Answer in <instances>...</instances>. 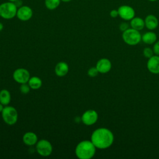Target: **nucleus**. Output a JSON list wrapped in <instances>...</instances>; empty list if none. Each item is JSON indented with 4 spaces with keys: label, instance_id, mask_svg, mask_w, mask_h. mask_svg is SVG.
Masks as SVG:
<instances>
[{
    "label": "nucleus",
    "instance_id": "obj_15",
    "mask_svg": "<svg viewBox=\"0 0 159 159\" xmlns=\"http://www.w3.org/2000/svg\"><path fill=\"white\" fill-rule=\"evenodd\" d=\"M69 70V66L66 62L60 61L55 67V73L57 76L62 77L65 76Z\"/></svg>",
    "mask_w": 159,
    "mask_h": 159
},
{
    "label": "nucleus",
    "instance_id": "obj_20",
    "mask_svg": "<svg viewBox=\"0 0 159 159\" xmlns=\"http://www.w3.org/2000/svg\"><path fill=\"white\" fill-rule=\"evenodd\" d=\"M60 1L61 0H45V6L49 10H54L59 6Z\"/></svg>",
    "mask_w": 159,
    "mask_h": 159
},
{
    "label": "nucleus",
    "instance_id": "obj_19",
    "mask_svg": "<svg viewBox=\"0 0 159 159\" xmlns=\"http://www.w3.org/2000/svg\"><path fill=\"white\" fill-rule=\"evenodd\" d=\"M27 83L30 86V88L32 89H39L42 84V81L41 79L37 76H32L29 78Z\"/></svg>",
    "mask_w": 159,
    "mask_h": 159
},
{
    "label": "nucleus",
    "instance_id": "obj_2",
    "mask_svg": "<svg viewBox=\"0 0 159 159\" xmlns=\"http://www.w3.org/2000/svg\"><path fill=\"white\" fill-rule=\"evenodd\" d=\"M96 147L91 140H83L75 148L76 156L80 159H90L94 157Z\"/></svg>",
    "mask_w": 159,
    "mask_h": 159
},
{
    "label": "nucleus",
    "instance_id": "obj_14",
    "mask_svg": "<svg viewBox=\"0 0 159 159\" xmlns=\"http://www.w3.org/2000/svg\"><path fill=\"white\" fill-rule=\"evenodd\" d=\"M22 140L26 145L32 146L35 145L38 142V137L34 132H27L24 134Z\"/></svg>",
    "mask_w": 159,
    "mask_h": 159
},
{
    "label": "nucleus",
    "instance_id": "obj_23",
    "mask_svg": "<svg viewBox=\"0 0 159 159\" xmlns=\"http://www.w3.org/2000/svg\"><path fill=\"white\" fill-rule=\"evenodd\" d=\"M98 73H99V71L97 70L96 66L90 68L88 71V75L90 77H95L98 75Z\"/></svg>",
    "mask_w": 159,
    "mask_h": 159
},
{
    "label": "nucleus",
    "instance_id": "obj_18",
    "mask_svg": "<svg viewBox=\"0 0 159 159\" xmlns=\"http://www.w3.org/2000/svg\"><path fill=\"white\" fill-rule=\"evenodd\" d=\"M11 94L7 89L0 91V102L4 106H7L11 101Z\"/></svg>",
    "mask_w": 159,
    "mask_h": 159
},
{
    "label": "nucleus",
    "instance_id": "obj_8",
    "mask_svg": "<svg viewBox=\"0 0 159 159\" xmlns=\"http://www.w3.org/2000/svg\"><path fill=\"white\" fill-rule=\"evenodd\" d=\"M12 76L15 81L18 83L22 84L28 82L30 78V73L27 70L20 68L16 69L14 71Z\"/></svg>",
    "mask_w": 159,
    "mask_h": 159
},
{
    "label": "nucleus",
    "instance_id": "obj_16",
    "mask_svg": "<svg viewBox=\"0 0 159 159\" xmlns=\"http://www.w3.org/2000/svg\"><path fill=\"white\" fill-rule=\"evenodd\" d=\"M130 25L131 28L137 30H141L145 27L144 20L140 17H134L130 20Z\"/></svg>",
    "mask_w": 159,
    "mask_h": 159
},
{
    "label": "nucleus",
    "instance_id": "obj_26",
    "mask_svg": "<svg viewBox=\"0 0 159 159\" xmlns=\"http://www.w3.org/2000/svg\"><path fill=\"white\" fill-rule=\"evenodd\" d=\"M110 16L112 18H116L117 16H119V13H118V11L117 9H112L109 12Z\"/></svg>",
    "mask_w": 159,
    "mask_h": 159
},
{
    "label": "nucleus",
    "instance_id": "obj_12",
    "mask_svg": "<svg viewBox=\"0 0 159 159\" xmlns=\"http://www.w3.org/2000/svg\"><path fill=\"white\" fill-rule=\"evenodd\" d=\"M96 67L98 70L99 73H106L109 72L112 67V64L111 61L106 58H101L96 63Z\"/></svg>",
    "mask_w": 159,
    "mask_h": 159
},
{
    "label": "nucleus",
    "instance_id": "obj_7",
    "mask_svg": "<svg viewBox=\"0 0 159 159\" xmlns=\"http://www.w3.org/2000/svg\"><path fill=\"white\" fill-rule=\"evenodd\" d=\"M119 16L124 20H130L135 17L134 9L128 5H122L117 9Z\"/></svg>",
    "mask_w": 159,
    "mask_h": 159
},
{
    "label": "nucleus",
    "instance_id": "obj_13",
    "mask_svg": "<svg viewBox=\"0 0 159 159\" xmlns=\"http://www.w3.org/2000/svg\"><path fill=\"white\" fill-rule=\"evenodd\" d=\"M145 26L149 30H154L158 25L157 17L153 14H148L145 18Z\"/></svg>",
    "mask_w": 159,
    "mask_h": 159
},
{
    "label": "nucleus",
    "instance_id": "obj_4",
    "mask_svg": "<svg viewBox=\"0 0 159 159\" xmlns=\"http://www.w3.org/2000/svg\"><path fill=\"white\" fill-rule=\"evenodd\" d=\"M17 7L14 2H5L0 4V17L4 19H11L16 16Z\"/></svg>",
    "mask_w": 159,
    "mask_h": 159
},
{
    "label": "nucleus",
    "instance_id": "obj_1",
    "mask_svg": "<svg viewBox=\"0 0 159 159\" xmlns=\"http://www.w3.org/2000/svg\"><path fill=\"white\" fill-rule=\"evenodd\" d=\"M114 140L112 132L108 129L101 127L96 129L91 134V141L99 149H106L111 147Z\"/></svg>",
    "mask_w": 159,
    "mask_h": 159
},
{
    "label": "nucleus",
    "instance_id": "obj_10",
    "mask_svg": "<svg viewBox=\"0 0 159 159\" xmlns=\"http://www.w3.org/2000/svg\"><path fill=\"white\" fill-rule=\"evenodd\" d=\"M33 16L32 9L27 6H21L17 11L16 16L22 21H27L30 20Z\"/></svg>",
    "mask_w": 159,
    "mask_h": 159
},
{
    "label": "nucleus",
    "instance_id": "obj_29",
    "mask_svg": "<svg viewBox=\"0 0 159 159\" xmlns=\"http://www.w3.org/2000/svg\"><path fill=\"white\" fill-rule=\"evenodd\" d=\"M71 0H61V1H63L64 2H68L70 1H71Z\"/></svg>",
    "mask_w": 159,
    "mask_h": 159
},
{
    "label": "nucleus",
    "instance_id": "obj_3",
    "mask_svg": "<svg viewBox=\"0 0 159 159\" xmlns=\"http://www.w3.org/2000/svg\"><path fill=\"white\" fill-rule=\"evenodd\" d=\"M124 42L129 45H135L142 40V35L139 30L132 28H129L122 32Z\"/></svg>",
    "mask_w": 159,
    "mask_h": 159
},
{
    "label": "nucleus",
    "instance_id": "obj_28",
    "mask_svg": "<svg viewBox=\"0 0 159 159\" xmlns=\"http://www.w3.org/2000/svg\"><path fill=\"white\" fill-rule=\"evenodd\" d=\"M2 29H3V24L1 22H0V31H1Z\"/></svg>",
    "mask_w": 159,
    "mask_h": 159
},
{
    "label": "nucleus",
    "instance_id": "obj_11",
    "mask_svg": "<svg viewBox=\"0 0 159 159\" xmlns=\"http://www.w3.org/2000/svg\"><path fill=\"white\" fill-rule=\"evenodd\" d=\"M148 70L153 74L159 73V55H153L148 58L147 63Z\"/></svg>",
    "mask_w": 159,
    "mask_h": 159
},
{
    "label": "nucleus",
    "instance_id": "obj_25",
    "mask_svg": "<svg viewBox=\"0 0 159 159\" xmlns=\"http://www.w3.org/2000/svg\"><path fill=\"white\" fill-rule=\"evenodd\" d=\"M153 50L156 55H159V41L157 42L153 45Z\"/></svg>",
    "mask_w": 159,
    "mask_h": 159
},
{
    "label": "nucleus",
    "instance_id": "obj_31",
    "mask_svg": "<svg viewBox=\"0 0 159 159\" xmlns=\"http://www.w3.org/2000/svg\"><path fill=\"white\" fill-rule=\"evenodd\" d=\"M149 1H151V2H155V1H157L158 0H148Z\"/></svg>",
    "mask_w": 159,
    "mask_h": 159
},
{
    "label": "nucleus",
    "instance_id": "obj_27",
    "mask_svg": "<svg viewBox=\"0 0 159 159\" xmlns=\"http://www.w3.org/2000/svg\"><path fill=\"white\" fill-rule=\"evenodd\" d=\"M4 105H2L1 102H0V112H2V109H4V106H3Z\"/></svg>",
    "mask_w": 159,
    "mask_h": 159
},
{
    "label": "nucleus",
    "instance_id": "obj_24",
    "mask_svg": "<svg viewBox=\"0 0 159 159\" xmlns=\"http://www.w3.org/2000/svg\"><path fill=\"white\" fill-rule=\"evenodd\" d=\"M119 29H120L122 32H124L125 30H127L129 28H130V27H129V24L127 22H121V23L119 24Z\"/></svg>",
    "mask_w": 159,
    "mask_h": 159
},
{
    "label": "nucleus",
    "instance_id": "obj_21",
    "mask_svg": "<svg viewBox=\"0 0 159 159\" xmlns=\"http://www.w3.org/2000/svg\"><path fill=\"white\" fill-rule=\"evenodd\" d=\"M30 87L27 83H22L20 86V91L21 93L24 94L29 93L30 91Z\"/></svg>",
    "mask_w": 159,
    "mask_h": 159
},
{
    "label": "nucleus",
    "instance_id": "obj_30",
    "mask_svg": "<svg viewBox=\"0 0 159 159\" xmlns=\"http://www.w3.org/2000/svg\"><path fill=\"white\" fill-rule=\"evenodd\" d=\"M9 1H10V2H16L17 0H8Z\"/></svg>",
    "mask_w": 159,
    "mask_h": 159
},
{
    "label": "nucleus",
    "instance_id": "obj_5",
    "mask_svg": "<svg viewBox=\"0 0 159 159\" xmlns=\"http://www.w3.org/2000/svg\"><path fill=\"white\" fill-rule=\"evenodd\" d=\"M1 116L3 120L7 125H12L17 121L18 113L16 108L12 106H6L1 112Z\"/></svg>",
    "mask_w": 159,
    "mask_h": 159
},
{
    "label": "nucleus",
    "instance_id": "obj_17",
    "mask_svg": "<svg viewBox=\"0 0 159 159\" xmlns=\"http://www.w3.org/2000/svg\"><path fill=\"white\" fill-rule=\"evenodd\" d=\"M157 39V35L155 32L149 31L145 32L142 36V40L147 44H152L156 42Z\"/></svg>",
    "mask_w": 159,
    "mask_h": 159
},
{
    "label": "nucleus",
    "instance_id": "obj_9",
    "mask_svg": "<svg viewBox=\"0 0 159 159\" xmlns=\"http://www.w3.org/2000/svg\"><path fill=\"white\" fill-rule=\"evenodd\" d=\"M98 119L97 112L93 109L86 111L81 116V120L86 125H92L95 124Z\"/></svg>",
    "mask_w": 159,
    "mask_h": 159
},
{
    "label": "nucleus",
    "instance_id": "obj_6",
    "mask_svg": "<svg viewBox=\"0 0 159 159\" xmlns=\"http://www.w3.org/2000/svg\"><path fill=\"white\" fill-rule=\"evenodd\" d=\"M36 150L42 157H48L52 153L53 148L51 143L45 139H41L36 143Z\"/></svg>",
    "mask_w": 159,
    "mask_h": 159
},
{
    "label": "nucleus",
    "instance_id": "obj_22",
    "mask_svg": "<svg viewBox=\"0 0 159 159\" xmlns=\"http://www.w3.org/2000/svg\"><path fill=\"white\" fill-rule=\"evenodd\" d=\"M153 53H154L153 50L152 48H149V47H145L143 50V56L146 58H150L152 57H153Z\"/></svg>",
    "mask_w": 159,
    "mask_h": 159
}]
</instances>
